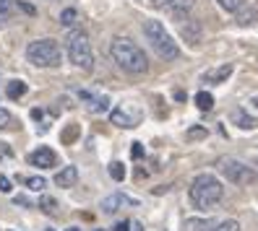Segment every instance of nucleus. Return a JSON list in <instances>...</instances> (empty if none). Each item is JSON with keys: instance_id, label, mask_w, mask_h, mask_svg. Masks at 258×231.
Segmentation results:
<instances>
[{"instance_id": "f257e3e1", "label": "nucleus", "mask_w": 258, "mask_h": 231, "mask_svg": "<svg viewBox=\"0 0 258 231\" xmlns=\"http://www.w3.org/2000/svg\"><path fill=\"white\" fill-rule=\"evenodd\" d=\"M110 55H112V60L117 63V68L131 73V75H141V73L149 70L146 52L136 42H131L128 37H115L110 42Z\"/></svg>"}, {"instance_id": "f03ea898", "label": "nucleus", "mask_w": 258, "mask_h": 231, "mask_svg": "<svg viewBox=\"0 0 258 231\" xmlns=\"http://www.w3.org/2000/svg\"><path fill=\"white\" fill-rule=\"evenodd\" d=\"M188 195H190V203L199 210H214L224 195V187L214 174H199L190 182Z\"/></svg>"}, {"instance_id": "7ed1b4c3", "label": "nucleus", "mask_w": 258, "mask_h": 231, "mask_svg": "<svg viewBox=\"0 0 258 231\" xmlns=\"http://www.w3.org/2000/svg\"><path fill=\"white\" fill-rule=\"evenodd\" d=\"M144 37L146 42L151 44V50H154L162 60H177L180 57V47L177 42L172 39V34L164 29L162 21H144Z\"/></svg>"}, {"instance_id": "20e7f679", "label": "nucleus", "mask_w": 258, "mask_h": 231, "mask_svg": "<svg viewBox=\"0 0 258 231\" xmlns=\"http://www.w3.org/2000/svg\"><path fill=\"white\" fill-rule=\"evenodd\" d=\"M66 52H68V60L81 68V70H94V52H92V42H89V34L81 32V29H73L66 37Z\"/></svg>"}, {"instance_id": "39448f33", "label": "nucleus", "mask_w": 258, "mask_h": 231, "mask_svg": "<svg viewBox=\"0 0 258 231\" xmlns=\"http://www.w3.org/2000/svg\"><path fill=\"white\" fill-rule=\"evenodd\" d=\"M26 60L34 68H57L63 55H60V44L55 39H34L26 47Z\"/></svg>"}, {"instance_id": "423d86ee", "label": "nucleus", "mask_w": 258, "mask_h": 231, "mask_svg": "<svg viewBox=\"0 0 258 231\" xmlns=\"http://www.w3.org/2000/svg\"><path fill=\"white\" fill-rule=\"evenodd\" d=\"M219 172L230 179L232 184H237V187H245V184H253V182L258 179V172H255L253 166L242 164V161H237V159H232V156L219 159Z\"/></svg>"}, {"instance_id": "0eeeda50", "label": "nucleus", "mask_w": 258, "mask_h": 231, "mask_svg": "<svg viewBox=\"0 0 258 231\" xmlns=\"http://www.w3.org/2000/svg\"><path fill=\"white\" fill-rule=\"evenodd\" d=\"M141 117H144V112L139 109V106H133L131 101L115 106V109L110 112L112 125H117V128H136V125L141 122Z\"/></svg>"}, {"instance_id": "6e6552de", "label": "nucleus", "mask_w": 258, "mask_h": 231, "mask_svg": "<svg viewBox=\"0 0 258 231\" xmlns=\"http://www.w3.org/2000/svg\"><path fill=\"white\" fill-rule=\"evenodd\" d=\"M136 205H139V200H133V197L123 195V192H112V195H107V197L99 203L102 213H115V210H120V208H136Z\"/></svg>"}, {"instance_id": "1a4fd4ad", "label": "nucleus", "mask_w": 258, "mask_h": 231, "mask_svg": "<svg viewBox=\"0 0 258 231\" xmlns=\"http://www.w3.org/2000/svg\"><path fill=\"white\" fill-rule=\"evenodd\" d=\"M29 164L37 166V169H52L57 164V156H55V151L47 148V146H39L37 151L29 153Z\"/></svg>"}, {"instance_id": "9d476101", "label": "nucleus", "mask_w": 258, "mask_h": 231, "mask_svg": "<svg viewBox=\"0 0 258 231\" xmlns=\"http://www.w3.org/2000/svg\"><path fill=\"white\" fill-rule=\"evenodd\" d=\"M79 96L86 101V106L92 112H107L110 109V99L107 96H97V94H89V91H79Z\"/></svg>"}, {"instance_id": "9b49d317", "label": "nucleus", "mask_w": 258, "mask_h": 231, "mask_svg": "<svg viewBox=\"0 0 258 231\" xmlns=\"http://www.w3.org/2000/svg\"><path fill=\"white\" fill-rule=\"evenodd\" d=\"M76 182H79V169H76V166H63L55 174V184H57V187H66L68 190V187H73Z\"/></svg>"}, {"instance_id": "f8f14e48", "label": "nucleus", "mask_w": 258, "mask_h": 231, "mask_svg": "<svg viewBox=\"0 0 258 231\" xmlns=\"http://www.w3.org/2000/svg\"><path fill=\"white\" fill-rule=\"evenodd\" d=\"M232 70H235L232 63H224V65L217 68V70H209V73L204 75V81H206V83H224V81L232 75Z\"/></svg>"}, {"instance_id": "ddd939ff", "label": "nucleus", "mask_w": 258, "mask_h": 231, "mask_svg": "<svg viewBox=\"0 0 258 231\" xmlns=\"http://www.w3.org/2000/svg\"><path fill=\"white\" fill-rule=\"evenodd\" d=\"M26 88H29V86H26L24 81H8V86H6V96L16 101V99H21V96L26 94Z\"/></svg>"}, {"instance_id": "4468645a", "label": "nucleus", "mask_w": 258, "mask_h": 231, "mask_svg": "<svg viewBox=\"0 0 258 231\" xmlns=\"http://www.w3.org/2000/svg\"><path fill=\"white\" fill-rule=\"evenodd\" d=\"M193 3H196V0H172V13L183 19V16H188V13H190Z\"/></svg>"}, {"instance_id": "2eb2a0df", "label": "nucleus", "mask_w": 258, "mask_h": 231, "mask_svg": "<svg viewBox=\"0 0 258 231\" xmlns=\"http://www.w3.org/2000/svg\"><path fill=\"white\" fill-rule=\"evenodd\" d=\"M232 120L237 122V125H240L242 130H253V128H255V120H250L242 109H235V112H232Z\"/></svg>"}, {"instance_id": "dca6fc26", "label": "nucleus", "mask_w": 258, "mask_h": 231, "mask_svg": "<svg viewBox=\"0 0 258 231\" xmlns=\"http://www.w3.org/2000/svg\"><path fill=\"white\" fill-rule=\"evenodd\" d=\"M211 104H214V96H211L209 91H199V94H196V106H199L201 112H209Z\"/></svg>"}, {"instance_id": "f3484780", "label": "nucleus", "mask_w": 258, "mask_h": 231, "mask_svg": "<svg viewBox=\"0 0 258 231\" xmlns=\"http://www.w3.org/2000/svg\"><path fill=\"white\" fill-rule=\"evenodd\" d=\"M183 231H211V223L201 221V218H188L183 223Z\"/></svg>"}, {"instance_id": "a211bd4d", "label": "nucleus", "mask_w": 258, "mask_h": 231, "mask_svg": "<svg viewBox=\"0 0 258 231\" xmlns=\"http://www.w3.org/2000/svg\"><path fill=\"white\" fill-rule=\"evenodd\" d=\"M217 3L227 11V13H240L245 8V0H217Z\"/></svg>"}, {"instance_id": "6ab92c4d", "label": "nucleus", "mask_w": 258, "mask_h": 231, "mask_svg": "<svg viewBox=\"0 0 258 231\" xmlns=\"http://www.w3.org/2000/svg\"><path fill=\"white\" fill-rule=\"evenodd\" d=\"M13 128H16V117L8 109H0V130H13Z\"/></svg>"}, {"instance_id": "aec40b11", "label": "nucleus", "mask_w": 258, "mask_h": 231, "mask_svg": "<svg viewBox=\"0 0 258 231\" xmlns=\"http://www.w3.org/2000/svg\"><path fill=\"white\" fill-rule=\"evenodd\" d=\"M24 184H26L29 190H34V192H42L44 187H47V182H44L42 177H26V179H24Z\"/></svg>"}, {"instance_id": "412c9836", "label": "nucleus", "mask_w": 258, "mask_h": 231, "mask_svg": "<svg viewBox=\"0 0 258 231\" xmlns=\"http://www.w3.org/2000/svg\"><path fill=\"white\" fill-rule=\"evenodd\" d=\"M76 19H79V11H76V8H66L63 13H60V24H63V26H73Z\"/></svg>"}, {"instance_id": "4be33fe9", "label": "nucleus", "mask_w": 258, "mask_h": 231, "mask_svg": "<svg viewBox=\"0 0 258 231\" xmlns=\"http://www.w3.org/2000/svg\"><path fill=\"white\" fill-rule=\"evenodd\" d=\"M110 177H112L115 182H123V179H125V166L120 164V161H112V164H110Z\"/></svg>"}, {"instance_id": "5701e85b", "label": "nucleus", "mask_w": 258, "mask_h": 231, "mask_svg": "<svg viewBox=\"0 0 258 231\" xmlns=\"http://www.w3.org/2000/svg\"><path fill=\"white\" fill-rule=\"evenodd\" d=\"M211 231H240V223L237 221H222L219 226H211Z\"/></svg>"}, {"instance_id": "b1692460", "label": "nucleus", "mask_w": 258, "mask_h": 231, "mask_svg": "<svg viewBox=\"0 0 258 231\" xmlns=\"http://www.w3.org/2000/svg\"><path fill=\"white\" fill-rule=\"evenodd\" d=\"M39 208H42L44 213H55V208H57V203H55V197H47V195H44V197L39 200Z\"/></svg>"}, {"instance_id": "393cba45", "label": "nucleus", "mask_w": 258, "mask_h": 231, "mask_svg": "<svg viewBox=\"0 0 258 231\" xmlns=\"http://www.w3.org/2000/svg\"><path fill=\"white\" fill-rule=\"evenodd\" d=\"M13 190V184H11V179L6 177V174H0V192H11Z\"/></svg>"}, {"instance_id": "a878e982", "label": "nucleus", "mask_w": 258, "mask_h": 231, "mask_svg": "<svg viewBox=\"0 0 258 231\" xmlns=\"http://www.w3.org/2000/svg\"><path fill=\"white\" fill-rule=\"evenodd\" d=\"M149 6L151 8H170L172 0H149Z\"/></svg>"}, {"instance_id": "bb28decb", "label": "nucleus", "mask_w": 258, "mask_h": 231, "mask_svg": "<svg viewBox=\"0 0 258 231\" xmlns=\"http://www.w3.org/2000/svg\"><path fill=\"white\" fill-rule=\"evenodd\" d=\"M11 6H13V0H0V19H6V13L11 11Z\"/></svg>"}, {"instance_id": "cd10ccee", "label": "nucleus", "mask_w": 258, "mask_h": 231, "mask_svg": "<svg viewBox=\"0 0 258 231\" xmlns=\"http://www.w3.org/2000/svg\"><path fill=\"white\" fill-rule=\"evenodd\" d=\"M131 156H133V159H141V156H144V146H141V143H133Z\"/></svg>"}, {"instance_id": "c85d7f7f", "label": "nucleus", "mask_w": 258, "mask_h": 231, "mask_svg": "<svg viewBox=\"0 0 258 231\" xmlns=\"http://www.w3.org/2000/svg\"><path fill=\"white\" fill-rule=\"evenodd\" d=\"M188 138H206V130L204 128H193V130H188Z\"/></svg>"}, {"instance_id": "c756f323", "label": "nucleus", "mask_w": 258, "mask_h": 231, "mask_svg": "<svg viewBox=\"0 0 258 231\" xmlns=\"http://www.w3.org/2000/svg\"><path fill=\"white\" fill-rule=\"evenodd\" d=\"M0 156H13V151H11L6 143H0Z\"/></svg>"}, {"instance_id": "7c9ffc66", "label": "nucleus", "mask_w": 258, "mask_h": 231, "mask_svg": "<svg viewBox=\"0 0 258 231\" xmlns=\"http://www.w3.org/2000/svg\"><path fill=\"white\" fill-rule=\"evenodd\" d=\"M115 231H131V223H128V221H120V223L115 226Z\"/></svg>"}, {"instance_id": "2f4dec72", "label": "nucleus", "mask_w": 258, "mask_h": 231, "mask_svg": "<svg viewBox=\"0 0 258 231\" xmlns=\"http://www.w3.org/2000/svg\"><path fill=\"white\" fill-rule=\"evenodd\" d=\"M253 106H255V109H258V96H255V99H253Z\"/></svg>"}, {"instance_id": "473e14b6", "label": "nucleus", "mask_w": 258, "mask_h": 231, "mask_svg": "<svg viewBox=\"0 0 258 231\" xmlns=\"http://www.w3.org/2000/svg\"><path fill=\"white\" fill-rule=\"evenodd\" d=\"M66 231H79V228H76V226H71V228H66Z\"/></svg>"}, {"instance_id": "72a5a7b5", "label": "nucleus", "mask_w": 258, "mask_h": 231, "mask_svg": "<svg viewBox=\"0 0 258 231\" xmlns=\"http://www.w3.org/2000/svg\"><path fill=\"white\" fill-rule=\"evenodd\" d=\"M253 164H255V166H258V156H255V159H253Z\"/></svg>"}, {"instance_id": "f704fd0d", "label": "nucleus", "mask_w": 258, "mask_h": 231, "mask_svg": "<svg viewBox=\"0 0 258 231\" xmlns=\"http://www.w3.org/2000/svg\"><path fill=\"white\" fill-rule=\"evenodd\" d=\"M47 231H52V228H47Z\"/></svg>"}, {"instance_id": "c9c22d12", "label": "nucleus", "mask_w": 258, "mask_h": 231, "mask_svg": "<svg viewBox=\"0 0 258 231\" xmlns=\"http://www.w3.org/2000/svg\"><path fill=\"white\" fill-rule=\"evenodd\" d=\"M97 231H102V228H97Z\"/></svg>"}]
</instances>
